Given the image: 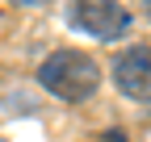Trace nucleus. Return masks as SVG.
<instances>
[{
    "instance_id": "nucleus-3",
    "label": "nucleus",
    "mask_w": 151,
    "mask_h": 142,
    "mask_svg": "<svg viewBox=\"0 0 151 142\" xmlns=\"http://www.w3.org/2000/svg\"><path fill=\"white\" fill-rule=\"evenodd\" d=\"M113 84L130 100H151V46H130L113 59Z\"/></svg>"
},
{
    "instance_id": "nucleus-1",
    "label": "nucleus",
    "mask_w": 151,
    "mask_h": 142,
    "mask_svg": "<svg viewBox=\"0 0 151 142\" xmlns=\"http://www.w3.org/2000/svg\"><path fill=\"white\" fill-rule=\"evenodd\" d=\"M38 84L50 96H59L67 104H84L101 88V67L88 50H55V55L38 67Z\"/></svg>"
},
{
    "instance_id": "nucleus-5",
    "label": "nucleus",
    "mask_w": 151,
    "mask_h": 142,
    "mask_svg": "<svg viewBox=\"0 0 151 142\" xmlns=\"http://www.w3.org/2000/svg\"><path fill=\"white\" fill-rule=\"evenodd\" d=\"M147 4H151V0H147Z\"/></svg>"
},
{
    "instance_id": "nucleus-2",
    "label": "nucleus",
    "mask_w": 151,
    "mask_h": 142,
    "mask_svg": "<svg viewBox=\"0 0 151 142\" xmlns=\"http://www.w3.org/2000/svg\"><path fill=\"white\" fill-rule=\"evenodd\" d=\"M67 21L80 33L97 38V42H118L130 29V13L118 0H71L67 4Z\"/></svg>"
},
{
    "instance_id": "nucleus-4",
    "label": "nucleus",
    "mask_w": 151,
    "mask_h": 142,
    "mask_svg": "<svg viewBox=\"0 0 151 142\" xmlns=\"http://www.w3.org/2000/svg\"><path fill=\"white\" fill-rule=\"evenodd\" d=\"M9 4H17V9H42V4H50V0H9Z\"/></svg>"
}]
</instances>
